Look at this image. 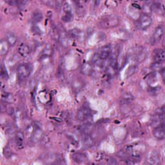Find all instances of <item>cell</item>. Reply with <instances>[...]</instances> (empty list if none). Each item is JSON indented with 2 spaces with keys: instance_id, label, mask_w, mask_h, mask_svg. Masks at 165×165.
<instances>
[{
  "instance_id": "obj_11",
  "label": "cell",
  "mask_w": 165,
  "mask_h": 165,
  "mask_svg": "<svg viewBox=\"0 0 165 165\" xmlns=\"http://www.w3.org/2000/svg\"><path fill=\"white\" fill-rule=\"evenodd\" d=\"M153 135L158 140H163L165 137L164 125L155 128L153 130Z\"/></svg>"
},
{
  "instance_id": "obj_20",
  "label": "cell",
  "mask_w": 165,
  "mask_h": 165,
  "mask_svg": "<svg viewBox=\"0 0 165 165\" xmlns=\"http://www.w3.org/2000/svg\"><path fill=\"white\" fill-rule=\"evenodd\" d=\"M155 10L160 15H164V5L160 2H153V11Z\"/></svg>"
},
{
  "instance_id": "obj_25",
  "label": "cell",
  "mask_w": 165,
  "mask_h": 165,
  "mask_svg": "<svg viewBox=\"0 0 165 165\" xmlns=\"http://www.w3.org/2000/svg\"><path fill=\"white\" fill-rule=\"evenodd\" d=\"M151 68L154 72H161L164 68L163 63L154 62L151 65Z\"/></svg>"
},
{
  "instance_id": "obj_7",
  "label": "cell",
  "mask_w": 165,
  "mask_h": 165,
  "mask_svg": "<svg viewBox=\"0 0 165 165\" xmlns=\"http://www.w3.org/2000/svg\"><path fill=\"white\" fill-rule=\"evenodd\" d=\"M90 115V110L87 107H83L77 111L76 117L80 121H85L87 119Z\"/></svg>"
},
{
  "instance_id": "obj_36",
  "label": "cell",
  "mask_w": 165,
  "mask_h": 165,
  "mask_svg": "<svg viewBox=\"0 0 165 165\" xmlns=\"http://www.w3.org/2000/svg\"><path fill=\"white\" fill-rule=\"evenodd\" d=\"M135 71V66H130L126 72V76L130 77L134 74Z\"/></svg>"
},
{
  "instance_id": "obj_10",
  "label": "cell",
  "mask_w": 165,
  "mask_h": 165,
  "mask_svg": "<svg viewBox=\"0 0 165 165\" xmlns=\"http://www.w3.org/2000/svg\"><path fill=\"white\" fill-rule=\"evenodd\" d=\"M134 149V146L133 145H127L117 153L118 157L120 158H127L129 155L133 152Z\"/></svg>"
},
{
  "instance_id": "obj_28",
  "label": "cell",
  "mask_w": 165,
  "mask_h": 165,
  "mask_svg": "<svg viewBox=\"0 0 165 165\" xmlns=\"http://www.w3.org/2000/svg\"><path fill=\"white\" fill-rule=\"evenodd\" d=\"M52 53H53V50H52V48L50 46H47L42 51L41 56H42V57H50Z\"/></svg>"
},
{
  "instance_id": "obj_21",
  "label": "cell",
  "mask_w": 165,
  "mask_h": 165,
  "mask_svg": "<svg viewBox=\"0 0 165 165\" xmlns=\"http://www.w3.org/2000/svg\"><path fill=\"white\" fill-rule=\"evenodd\" d=\"M143 10L144 12V14L149 15L150 13L153 11V2H146L143 6Z\"/></svg>"
},
{
  "instance_id": "obj_14",
  "label": "cell",
  "mask_w": 165,
  "mask_h": 165,
  "mask_svg": "<svg viewBox=\"0 0 165 165\" xmlns=\"http://www.w3.org/2000/svg\"><path fill=\"white\" fill-rule=\"evenodd\" d=\"M18 53L23 57H27L30 53V50L29 47L25 43H22L18 47Z\"/></svg>"
},
{
  "instance_id": "obj_35",
  "label": "cell",
  "mask_w": 165,
  "mask_h": 165,
  "mask_svg": "<svg viewBox=\"0 0 165 165\" xmlns=\"http://www.w3.org/2000/svg\"><path fill=\"white\" fill-rule=\"evenodd\" d=\"M3 154H4L5 157H6L7 158H11V156L12 155V152L11 151V149H10L9 148H8V147L5 148L4 150H3Z\"/></svg>"
},
{
  "instance_id": "obj_1",
  "label": "cell",
  "mask_w": 165,
  "mask_h": 165,
  "mask_svg": "<svg viewBox=\"0 0 165 165\" xmlns=\"http://www.w3.org/2000/svg\"><path fill=\"white\" fill-rule=\"evenodd\" d=\"M120 23V19L115 15L107 16L103 18L99 23V27L104 29H108L117 27Z\"/></svg>"
},
{
  "instance_id": "obj_3",
  "label": "cell",
  "mask_w": 165,
  "mask_h": 165,
  "mask_svg": "<svg viewBox=\"0 0 165 165\" xmlns=\"http://www.w3.org/2000/svg\"><path fill=\"white\" fill-rule=\"evenodd\" d=\"M34 131L31 135L30 140L33 144H36L42 140L43 137V131L41 124L38 122L35 123V124L34 125Z\"/></svg>"
},
{
  "instance_id": "obj_34",
  "label": "cell",
  "mask_w": 165,
  "mask_h": 165,
  "mask_svg": "<svg viewBox=\"0 0 165 165\" xmlns=\"http://www.w3.org/2000/svg\"><path fill=\"white\" fill-rule=\"evenodd\" d=\"M74 19L73 14H64L62 20L65 22H71Z\"/></svg>"
},
{
  "instance_id": "obj_12",
  "label": "cell",
  "mask_w": 165,
  "mask_h": 165,
  "mask_svg": "<svg viewBox=\"0 0 165 165\" xmlns=\"http://www.w3.org/2000/svg\"><path fill=\"white\" fill-rule=\"evenodd\" d=\"M134 100V96L129 92L124 93L121 95L119 99V103L120 105H126V104L132 103Z\"/></svg>"
},
{
  "instance_id": "obj_6",
  "label": "cell",
  "mask_w": 165,
  "mask_h": 165,
  "mask_svg": "<svg viewBox=\"0 0 165 165\" xmlns=\"http://www.w3.org/2000/svg\"><path fill=\"white\" fill-rule=\"evenodd\" d=\"M164 29L163 26L159 25L158 27L155 29L153 33L152 37V42L153 43V44H155V43L159 42L162 39L164 35Z\"/></svg>"
},
{
  "instance_id": "obj_27",
  "label": "cell",
  "mask_w": 165,
  "mask_h": 165,
  "mask_svg": "<svg viewBox=\"0 0 165 165\" xmlns=\"http://www.w3.org/2000/svg\"><path fill=\"white\" fill-rule=\"evenodd\" d=\"M82 81L80 80H76L74 81L72 83V88L74 90L76 91H79L81 89L82 86H83V83Z\"/></svg>"
},
{
  "instance_id": "obj_8",
  "label": "cell",
  "mask_w": 165,
  "mask_h": 165,
  "mask_svg": "<svg viewBox=\"0 0 165 165\" xmlns=\"http://www.w3.org/2000/svg\"><path fill=\"white\" fill-rule=\"evenodd\" d=\"M15 144L17 148L19 149H22L24 146L25 135L21 131H18L15 134Z\"/></svg>"
},
{
  "instance_id": "obj_23",
  "label": "cell",
  "mask_w": 165,
  "mask_h": 165,
  "mask_svg": "<svg viewBox=\"0 0 165 165\" xmlns=\"http://www.w3.org/2000/svg\"><path fill=\"white\" fill-rule=\"evenodd\" d=\"M76 12L80 16H83L85 14V7L83 3L81 2H76Z\"/></svg>"
},
{
  "instance_id": "obj_5",
  "label": "cell",
  "mask_w": 165,
  "mask_h": 165,
  "mask_svg": "<svg viewBox=\"0 0 165 165\" xmlns=\"http://www.w3.org/2000/svg\"><path fill=\"white\" fill-rule=\"evenodd\" d=\"M146 161L152 165H158L161 163V156L157 150L151 151L147 155Z\"/></svg>"
},
{
  "instance_id": "obj_32",
  "label": "cell",
  "mask_w": 165,
  "mask_h": 165,
  "mask_svg": "<svg viewBox=\"0 0 165 165\" xmlns=\"http://www.w3.org/2000/svg\"><path fill=\"white\" fill-rule=\"evenodd\" d=\"M32 19L33 21L36 23L40 21L42 19V13L39 11H36L33 14Z\"/></svg>"
},
{
  "instance_id": "obj_30",
  "label": "cell",
  "mask_w": 165,
  "mask_h": 165,
  "mask_svg": "<svg viewBox=\"0 0 165 165\" xmlns=\"http://www.w3.org/2000/svg\"><path fill=\"white\" fill-rule=\"evenodd\" d=\"M68 34H69V35L74 38H77L81 36V31L76 29L69 30Z\"/></svg>"
},
{
  "instance_id": "obj_16",
  "label": "cell",
  "mask_w": 165,
  "mask_h": 165,
  "mask_svg": "<svg viewBox=\"0 0 165 165\" xmlns=\"http://www.w3.org/2000/svg\"><path fill=\"white\" fill-rule=\"evenodd\" d=\"M81 73L85 76H89L94 72V67L92 63H86L81 67Z\"/></svg>"
},
{
  "instance_id": "obj_17",
  "label": "cell",
  "mask_w": 165,
  "mask_h": 165,
  "mask_svg": "<svg viewBox=\"0 0 165 165\" xmlns=\"http://www.w3.org/2000/svg\"><path fill=\"white\" fill-rule=\"evenodd\" d=\"M83 142V145L85 148H90L93 146L94 143V140L92 135L90 134H88L84 135Z\"/></svg>"
},
{
  "instance_id": "obj_9",
  "label": "cell",
  "mask_w": 165,
  "mask_h": 165,
  "mask_svg": "<svg viewBox=\"0 0 165 165\" xmlns=\"http://www.w3.org/2000/svg\"><path fill=\"white\" fill-rule=\"evenodd\" d=\"M112 47L110 45H107L102 47L99 53L98 54L99 57L101 60H106L109 58L110 53H111Z\"/></svg>"
},
{
  "instance_id": "obj_33",
  "label": "cell",
  "mask_w": 165,
  "mask_h": 165,
  "mask_svg": "<svg viewBox=\"0 0 165 165\" xmlns=\"http://www.w3.org/2000/svg\"><path fill=\"white\" fill-rule=\"evenodd\" d=\"M46 5L52 7V8H54L56 7L58 5V3H59V2H55V1H45V2H43Z\"/></svg>"
},
{
  "instance_id": "obj_31",
  "label": "cell",
  "mask_w": 165,
  "mask_h": 165,
  "mask_svg": "<svg viewBox=\"0 0 165 165\" xmlns=\"http://www.w3.org/2000/svg\"><path fill=\"white\" fill-rule=\"evenodd\" d=\"M161 90V86H155V87H150L149 90V94L151 95H158Z\"/></svg>"
},
{
  "instance_id": "obj_15",
  "label": "cell",
  "mask_w": 165,
  "mask_h": 165,
  "mask_svg": "<svg viewBox=\"0 0 165 165\" xmlns=\"http://www.w3.org/2000/svg\"><path fill=\"white\" fill-rule=\"evenodd\" d=\"M6 41L10 47H14L16 44L18 39L14 33L9 32L6 34Z\"/></svg>"
},
{
  "instance_id": "obj_22",
  "label": "cell",
  "mask_w": 165,
  "mask_h": 165,
  "mask_svg": "<svg viewBox=\"0 0 165 165\" xmlns=\"http://www.w3.org/2000/svg\"><path fill=\"white\" fill-rule=\"evenodd\" d=\"M92 125L90 123H86V124L81 126L79 130H80V131L81 134L85 135V134H90V132H91V130H92Z\"/></svg>"
},
{
  "instance_id": "obj_24",
  "label": "cell",
  "mask_w": 165,
  "mask_h": 165,
  "mask_svg": "<svg viewBox=\"0 0 165 165\" xmlns=\"http://www.w3.org/2000/svg\"><path fill=\"white\" fill-rule=\"evenodd\" d=\"M59 40L64 47H66L68 46V37L65 32L59 33Z\"/></svg>"
},
{
  "instance_id": "obj_19",
  "label": "cell",
  "mask_w": 165,
  "mask_h": 165,
  "mask_svg": "<svg viewBox=\"0 0 165 165\" xmlns=\"http://www.w3.org/2000/svg\"><path fill=\"white\" fill-rule=\"evenodd\" d=\"M9 47L10 46L8 45L7 41L2 40L0 43V55L2 56H5L8 53Z\"/></svg>"
},
{
  "instance_id": "obj_18",
  "label": "cell",
  "mask_w": 165,
  "mask_h": 165,
  "mask_svg": "<svg viewBox=\"0 0 165 165\" xmlns=\"http://www.w3.org/2000/svg\"><path fill=\"white\" fill-rule=\"evenodd\" d=\"M72 160L78 164H80V163H83L84 162L86 161V157L85 156V155H84L82 153H75L72 155Z\"/></svg>"
},
{
  "instance_id": "obj_2",
  "label": "cell",
  "mask_w": 165,
  "mask_h": 165,
  "mask_svg": "<svg viewBox=\"0 0 165 165\" xmlns=\"http://www.w3.org/2000/svg\"><path fill=\"white\" fill-rule=\"evenodd\" d=\"M31 72L30 66L28 64H21L17 68V75L20 81H23L27 79Z\"/></svg>"
},
{
  "instance_id": "obj_26",
  "label": "cell",
  "mask_w": 165,
  "mask_h": 165,
  "mask_svg": "<svg viewBox=\"0 0 165 165\" xmlns=\"http://www.w3.org/2000/svg\"><path fill=\"white\" fill-rule=\"evenodd\" d=\"M63 9L65 14H73L72 8L68 2H65L63 5Z\"/></svg>"
},
{
  "instance_id": "obj_29",
  "label": "cell",
  "mask_w": 165,
  "mask_h": 165,
  "mask_svg": "<svg viewBox=\"0 0 165 165\" xmlns=\"http://www.w3.org/2000/svg\"><path fill=\"white\" fill-rule=\"evenodd\" d=\"M2 99L4 101L5 103H11L13 101L14 99L12 94H9V93H5V94H2Z\"/></svg>"
},
{
  "instance_id": "obj_13",
  "label": "cell",
  "mask_w": 165,
  "mask_h": 165,
  "mask_svg": "<svg viewBox=\"0 0 165 165\" xmlns=\"http://www.w3.org/2000/svg\"><path fill=\"white\" fill-rule=\"evenodd\" d=\"M154 62L163 63L165 60V53L163 49H158L155 51L154 56Z\"/></svg>"
},
{
  "instance_id": "obj_4",
  "label": "cell",
  "mask_w": 165,
  "mask_h": 165,
  "mask_svg": "<svg viewBox=\"0 0 165 165\" xmlns=\"http://www.w3.org/2000/svg\"><path fill=\"white\" fill-rule=\"evenodd\" d=\"M152 23V19L150 15L143 14L138 20V28L141 30L147 29Z\"/></svg>"
}]
</instances>
